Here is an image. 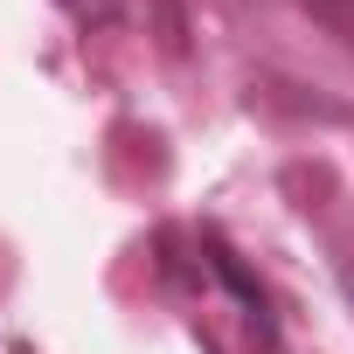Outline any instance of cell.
<instances>
[{"instance_id": "obj_1", "label": "cell", "mask_w": 354, "mask_h": 354, "mask_svg": "<svg viewBox=\"0 0 354 354\" xmlns=\"http://www.w3.org/2000/svg\"><path fill=\"white\" fill-rule=\"evenodd\" d=\"M306 8H313V15H319V21L347 42V49H354V0H306Z\"/></svg>"}]
</instances>
